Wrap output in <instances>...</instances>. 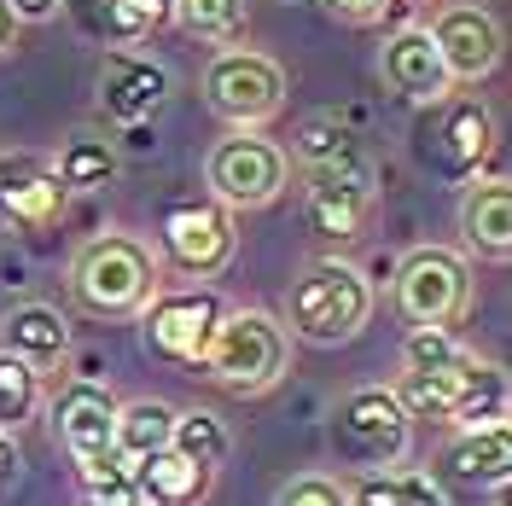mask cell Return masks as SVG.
<instances>
[{"label": "cell", "instance_id": "cell-1", "mask_svg": "<svg viewBox=\"0 0 512 506\" xmlns=\"http://www.w3.org/2000/svg\"><path fill=\"white\" fill-rule=\"evenodd\" d=\"M70 291H76V303L88 315H105V320L140 315L163 291L158 251L146 239H134V233H99L70 262Z\"/></svg>", "mask_w": 512, "mask_h": 506}, {"label": "cell", "instance_id": "cell-2", "mask_svg": "<svg viewBox=\"0 0 512 506\" xmlns=\"http://www.w3.org/2000/svg\"><path fill=\"white\" fill-rule=\"evenodd\" d=\"M390 390L408 408V419H448L454 431L507 425V379L478 355H454L448 367H431V373H402V384Z\"/></svg>", "mask_w": 512, "mask_h": 506}, {"label": "cell", "instance_id": "cell-3", "mask_svg": "<svg viewBox=\"0 0 512 506\" xmlns=\"http://www.w3.org/2000/svg\"><path fill=\"white\" fill-rule=\"evenodd\" d=\"M286 315H291V338H303L315 349H338L361 338V326L373 320V280L355 262H338V256L309 262L291 285Z\"/></svg>", "mask_w": 512, "mask_h": 506}, {"label": "cell", "instance_id": "cell-4", "mask_svg": "<svg viewBox=\"0 0 512 506\" xmlns=\"http://www.w3.org/2000/svg\"><path fill=\"white\" fill-rule=\"evenodd\" d=\"M286 367H291V338L286 326L274 315H262V309H227L204 361H198V373L227 396H262V390H274L286 379Z\"/></svg>", "mask_w": 512, "mask_h": 506}, {"label": "cell", "instance_id": "cell-5", "mask_svg": "<svg viewBox=\"0 0 512 506\" xmlns=\"http://www.w3.org/2000/svg\"><path fill=\"white\" fill-rule=\"evenodd\" d=\"M332 443H338L344 466L390 472L414 448V419L396 402L390 384H355L350 396H338V408H332Z\"/></svg>", "mask_w": 512, "mask_h": 506}, {"label": "cell", "instance_id": "cell-6", "mask_svg": "<svg viewBox=\"0 0 512 506\" xmlns=\"http://www.w3.org/2000/svg\"><path fill=\"white\" fill-rule=\"evenodd\" d=\"M204 105L239 134H262L286 111V70L268 53H245V47H222L204 64Z\"/></svg>", "mask_w": 512, "mask_h": 506}, {"label": "cell", "instance_id": "cell-7", "mask_svg": "<svg viewBox=\"0 0 512 506\" xmlns=\"http://www.w3.org/2000/svg\"><path fill=\"white\" fill-rule=\"evenodd\" d=\"M390 297H396V315L408 326H443V332H454L466 320V309H472V268H466V256L448 251V245H419V251H408L396 262Z\"/></svg>", "mask_w": 512, "mask_h": 506}, {"label": "cell", "instance_id": "cell-8", "mask_svg": "<svg viewBox=\"0 0 512 506\" xmlns=\"http://www.w3.org/2000/svg\"><path fill=\"white\" fill-rule=\"evenodd\" d=\"M419 111H425L419 128H414L419 163H425L437 181H454V187L478 181L483 158L495 152V123H489V111H483L478 99H460V94H443L437 105H419Z\"/></svg>", "mask_w": 512, "mask_h": 506}, {"label": "cell", "instance_id": "cell-9", "mask_svg": "<svg viewBox=\"0 0 512 506\" xmlns=\"http://www.w3.org/2000/svg\"><path fill=\"white\" fill-rule=\"evenodd\" d=\"M286 169L291 163L274 140L233 128L227 140L210 146V158H204V187L227 210H262V204H274L286 192Z\"/></svg>", "mask_w": 512, "mask_h": 506}, {"label": "cell", "instance_id": "cell-10", "mask_svg": "<svg viewBox=\"0 0 512 506\" xmlns=\"http://www.w3.org/2000/svg\"><path fill=\"white\" fill-rule=\"evenodd\" d=\"M227 303L210 291V285H175V291H158L146 309H140V338L158 361H175V367H198L204 349L222 326Z\"/></svg>", "mask_w": 512, "mask_h": 506}, {"label": "cell", "instance_id": "cell-11", "mask_svg": "<svg viewBox=\"0 0 512 506\" xmlns=\"http://www.w3.org/2000/svg\"><path fill=\"white\" fill-rule=\"evenodd\" d=\"M158 245L163 256L187 274V280H216L233 251H239V233H233V210L216 198H181L169 204L158 222Z\"/></svg>", "mask_w": 512, "mask_h": 506}, {"label": "cell", "instance_id": "cell-12", "mask_svg": "<svg viewBox=\"0 0 512 506\" xmlns=\"http://www.w3.org/2000/svg\"><path fill=\"white\" fill-rule=\"evenodd\" d=\"M431 47H437V59H443L448 82H483L501 53H507V35L495 24V12H483L472 0H448L437 6V18H431Z\"/></svg>", "mask_w": 512, "mask_h": 506}, {"label": "cell", "instance_id": "cell-13", "mask_svg": "<svg viewBox=\"0 0 512 506\" xmlns=\"http://www.w3.org/2000/svg\"><path fill=\"white\" fill-rule=\"evenodd\" d=\"M111 425H117V396L105 384L88 373L64 379V390L53 396V437L70 454V466L111 460Z\"/></svg>", "mask_w": 512, "mask_h": 506}, {"label": "cell", "instance_id": "cell-14", "mask_svg": "<svg viewBox=\"0 0 512 506\" xmlns=\"http://www.w3.org/2000/svg\"><path fill=\"white\" fill-rule=\"evenodd\" d=\"M169 99V70L152 53H134V47H111L99 64V105L105 117L123 128H146Z\"/></svg>", "mask_w": 512, "mask_h": 506}, {"label": "cell", "instance_id": "cell-15", "mask_svg": "<svg viewBox=\"0 0 512 506\" xmlns=\"http://www.w3.org/2000/svg\"><path fill=\"white\" fill-rule=\"evenodd\" d=\"M309 227L326 233V239H361L367 227V210H373V181L361 158H344V163H326V169H309Z\"/></svg>", "mask_w": 512, "mask_h": 506}, {"label": "cell", "instance_id": "cell-16", "mask_svg": "<svg viewBox=\"0 0 512 506\" xmlns=\"http://www.w3.org/2000/svg\"><path fill=\"white\" fill-rule=\"evenodd\" d=\"M64 198L70 192L59 187L53 163L30 158V152H0V222H18L41 233L64 216Z\"/></svg>", "mask_w": 512, "mask_h": 506}, {"label": "cell", "instance_id": "cell-17", "mask_svg": "<svg viewBox=\"0 0 512 506\" xmlns=\"http://www.w3.org/2000/svg\"><path fill=\"white\" fill-rule=\"evenodd\" d=\"M379 70H384V88H390V94H402L408 105H437L443 94H454L443 59H437L431 35L419 30V24H408V30H396L390 41H384Z\"/></svg>", "mask_w": 512, "mask_h": 506}, {"label": "cell", "instance_id": "cell-18", "mask_svg": "<svg viewBox=\"0 0 512 506\" xmlns=\"http://www.w3.org/2000/svg\"><path fill=\"white\" fill-rule=\"evenodd\" d=\"M460 239L478 262H507L512 256V187L501 175L466 181L460 198Z\"/></svg>", "mask_w": 512, "mask_h": 506}, {"label": "cell", "instance_id": "cell-19", "mask_svg": "<svg viewBox=\"0 0 512 506\" xmlns=\"http://www.w3.org/2000/svg\"><path fill=\"white\" fill-rule=\"evenodd\" d=\"M443 477L448 483H460L466 495H478V489H489V495H501L507 489V425H483V431H460L454 443H448L443 454Z\"/></svg>", "mask_w": 512, "mask_h": 506}, {"label": "cell", "instance_id": "cell-20", "mask_svg": "<svg viewBox=\"0 0 512 506\" xmlns=\"http://www.w3.org/2000/svg\"><path fill=\"white\" fill-rule=\"evenodd\" d=\"M0 338H6V355H18L24 367L47 373L70 355V320L53 309V303H24L0 320Z\"/></svg>", "mask_w": 512, "mask_h": 506}, {"label": "cell", "instance_id": "cell-21", "mask_svg": "<svg viewBox=\"0 0 512 506\" xmlns=\"http://www.w3.org/2000/svg\"><path fill=\"white\" fill-rule=\"evenodd\" d=\"M128 472H134L140 495H146L152 506H198L204 495H210V483H216V472H210V466H192V460H181L175 448L134 460Z\"/></svg>", "mask_w": 512, "mask_h": 506}, {"label": "cell", "instance_id": "cell-22", "mask_svg": "<svg viewBox=\"0 0 512 506\" xmlns=\"http://www.w3.org/2000/svg\"><path fill=\"white\" fill-rule=\"evenodd\" d=\"M64 6H76V18L111 47H140L169 18V0H99V6L94 0H64Z\"/></svg>", "mask_w": 512, "mask_h": 506}, {"label": "cell", "instance_id": "cell-23", "mask_svg": "<svg viewBox=\"0 0 512 506\" xmlns=\"http://www.w3.org/2000/svg\"><path fill=\"white\" fill-rule=\"evenodd\" d=\"M169 431H175V408L158 402V396H140V402H117V425H111V454L134 466L146 454H163L169 448Z\"/></svg>", "mask_w": 512, "mask_h": 506}, {"label": "cell", "instance_id": "cell-24", "mask_svg": "<svg viewBox=\"0 0 512 506\" xmlns=\"http://www.w3.org/2000/svg\"><path fill=\"white\" fill-rule=\"evenodd\" d=\"M350 489V506H448L443 483L431 472H414V466H402V472H361Z\"/></svg>", "mask_w": 512, "mask_h": 506}, {"label": "cell", "instance_id": "cell-25", "mask_svg": "<svg viewBox=\"0 0 512 506\" xmlns=\"http://www.w3.org/2000/svg\"><path fill=\"white\" fill-rule=\"evenodd\" d=\"M53 175H59L64 192H99V187H111V175H117V146L82 128V134H70V140H64Z\"/></svg>", "mask_w": 512, "mask_h": 506}, {"label": "cell", "instance_id": "cell-26", "mask_svg": "<svg viewBox=\"0 0 512 506\" xmlns=\"http://www.w3.org/2000/svg\"><path fill=\"white\" fill-rule=\"evenodd\" d=\"M169 18L192 35V41H239L245 18H251V0H169Z\"/></svg>", "mask_w": 512, "mask_h": 506}, {"label": "cell", "instance_id": "cell-27", "mask_svg": "<svg viewBox=\"0 0 512 506\" xmlns=\"http://www.w3.org/2000/svg\"><path fill=\"white\" fill-rule=\"evenodd\" d=\"M169 448L181 454V460H192V466H222L227 460V448H233V437H227V425L216 419V413H204V408H175V431H169Z\"/></svg>", "mask_w": 512, "mask_h": 506}, {"label": "cell", "instance_id": "cell-28", "mask_svg": "<svg viewBox=\"0 0 512 506\" xmlns=\"http://www.w3.org/2000/svg\"><path fill=\"white\" fill-rule=\"evenodd\" d=\"M76 495H82V506H152L117 454L94 460V466H76Z\"/></svg>", "mask_w": 512, "mask_h": 506}, {"label": "cell", "instance_id": "cell-29", "mask_svg": "<svg viewBox=\"0 0 512 506\" xmlns=\"http://www.w3.org/2000/svg\"><path fill=\"white\" fill-rule=\"evenodd\" d=\"M35 408H41V373L0 349V431L18 437V425H24Z\"/></svg>", "mask_w": 512, "mask_h": 506}, {"label": "cell", "instance_id": "cell-30", "mask_svg": "<svg viewBox=\"0 0 512 506\" xmlns=\"http://www.w3.org/2000/svg\"><path fill=\"white\" fill-rule=\"evenodd\" d=\"M355 152L350 128L338 123V117H309V123L297 128V158L309 163V169H326V163H344Z\"/></svg>", "mask_w": 512, "mask_h": 506}, {"label": "cell", "instance_id": "cell-31", "mask_svg": "<svg viewBox=\"0 0 512 506\" xmlns=\"http://www.w3.org/2000/svg\"><path fill=\"white\" fill-rule=\"evenodd\" d=\"M268 506H350V489L344 477H326V472H297L274 489Z\"/></svg>", "mask_w": 512, "mask_h": 506}, {"label": "cell", "instance_id": "cell-32", "mask_svg": "<svg viewBox=\"0 0 512 506\" xmlns=\"http://www.w3.org/2000/svg\"><path fill=\"white\" fill-rule=\"evenodd\" d=\"M454 355H466V349L454 344V332H443V326H414L408 344H402V373H431V367H448Z\"/></svg>", "mask_w": 512, "mask_h": 506}, {"label": "cell", "instance_id": "cell-33", "mask_svg": "<svg viewBox=\"0 0 512 506\" xmlns=\"http://www.w3.org/2000/svg\"><path fill=\"white\" fill-rule=\"evenodd\" d=\"M320 6H326V18L367 30V24H384V12H390L396 0H320Z\"/></svg>", "mask_w": 512, "mask_h": 506}, {"label": "cell", "instance_id": "cell-34", "mask_svg": "<svg viewBox=\"0 0 512 506\" xmlns=\"http://www.w3.org/2000/svg\"><path fill=\"white\" fill-rule=\"evenodd\" d=\"M6 6H12L18 24H47V18H59L64 0H6Z\"/></svg>", "mask_w": 512, "mask_h": 506}, {"label": "cell", "instance_id": "cell-35", "mask_svg": "<svg viewBox=\"0 0 512 506\" xmlns=\"http://www.w3.org/2000/svg\"><path fill=\"white\" fill-rule=\"evenodd\" d=\"M18 466H24V460H18V437H6V431H0V489H12V483H18Z\"/></svg>", "mask_w": 512, "mask_h": 506}, {"label": "cell", "instance_id": "cell-36", "mask_svg": "<svg viewBox=\"0 0 512 506\" xmlns=\"http://www.w3.org/2000/svg\"><path fill=\"white\" fill-rule=\"evenodd\" d=\"M18 30H24V24H18V18H12V6L0 0V53H12V47H18Z\"/></svg>", "mask_w": 512, "mask_h": 506}, {"label": "cell", "instance_id": "cell-37", "mask_svg": "<svg viewBox=\"0 0 512 506\" xmlns=\"http://www.w3.org/2000/svg\"><path fill=\"white\" fill-rule=\"evenodd\" d=\"M396 6H408V0H396Z\"/></svg>", "mask_w": 512, "mask_h": 506}]
</instances>
